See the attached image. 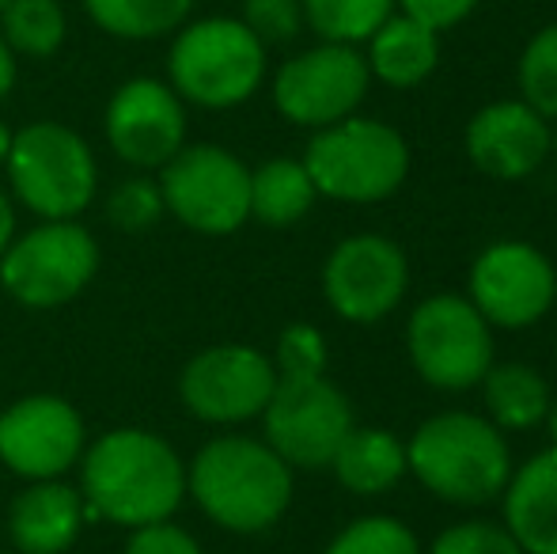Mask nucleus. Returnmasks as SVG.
Segmentation results:
<instances>
[{"instance_id": "f257e3e1", "label": "nucleus", "mask_w": 557, "mask_h": 554, "mask_svg": "<svg viewBox=\"0 0 557 554\" xmlns=\"http://www.w3.org/2000/svg\"><path fill=\"white\" fill-rule=\"evenodd\" d=\"M76 467L88 520H107L129 532L171 520L186 497L183 456L152 429H111L84 448Z\"/></svg>"}, {"instance_id": "f03ea898", "label": "nucleus", "mask_w": 557, "mask_h": 554, "mask_svg": "<svg viewBox=\"0 0 557 554\" xmlns=\"http://www.w3.org/2000/svg\"><path fill=\"white\" fill-rule=\"evenodd\" d=\"M186 494L232 535L270 532L293 505V467L262 436L224 433L186 464Z\"/></svg>"}, {"instance_id": "7ed1b4c3", "label": "nucleus", "mask_w": 557, "mask_h": 554, "mask_svg": "<svg viewBox=\"0 0 557 554\" xmlns=\"http://www.w3.org/2000/svg\"><path fill=\"white\" fill-rule=\"evenodd\" d=\"M406 467L433 497L478 509L500 502L516 464L505 433L485 415L441 410L406 441Z\"/></svg>"}, {"instance_id": "20e7f679", "label": "nucleus", "mask_w": 557, "mask_h": 554, "mask_svg": "<svg viewBox=\"0 0 557 554\" xmlns=\"http://www.w3.org/2000/svg\"><path fill=\"white\" fill-rule=\"evenodd\" d=\"M319 198L345 206H375L403 190L410 175V145L395 126L380 119H349L315 130L300 156Z\"/></svg>"}, {"instance_id": "39448f33", "label": "nucleus", "mask_w": 557, "mask_h": 554, "mask_svg": "<svg viewBox=\"0 0 557 554\" xmlns=\"http://www.w3.org/2000/svg\"><path fill=\"white\" fill-rule=\"evenodd\" d=\"M168 76L183 103L232 111L262 88L265 46L247 23L232 15L183 23L168 53Z\"/></svg>"}, {"instance_id": "423d86ee", "label": "nucleus", "mask_w": 557, "mask_h": 554, "mask_svg": "<svg viewBox=\"0 0 557 554\" xmlns=\"http://www.w3.org/2000/svg\"><path fill=\"white\" fill-rule=\"evenodd\" d=\"M8 194L38 221H76L91 206L99 168L91 145L61 122H30L8 145Z\"/></svg>"}, {"instance_id": "0eeeda50", "label": "nucleus", "mask_w": 557, "mask_h": 554, "mask_svg": "<svg viewBox=\"0 0 557 554\" xmlns=\"http://www.w3.org/2000/svg\"><path fill=\"white\" fill-rule=\"evenodd\" d=\"M406 354L410 365L436 392H474L490 372L493 327L459 293H436L406 319Z\"/></svg>"}, {"instance_id": "6e6552de", "label": "nucleus", "mask_w": 557, "mask_h": 554, "mask_svg": "<svg viewBox=\"0 0 557 554\" xmlns=\"http://www.w3.org/2000/svg\"><path fill=\"white\" fill-rule=\"evenodd\" d=\"M156 183L163 209L198 236H232L250 221V168L221 145H183Z\"/></svg>"}, {"instance_id": "1a4fd4ad", "label": "nucleus", "mask_w": 557, "mask_h": 554, "mask_svg": "<svg viewBox=\"0 0 557 554\" xmlns=\"http://www.w3.org/2000/svg\"><path fill=\"white\" fill-rule=\"evenodd\" d=\"M99 244L76 221H42L0 255V285L23 308H61L91 285Z\"/></svg>"}, {"instance_id": "9d476101", "label": "nucleus", "mask_w": 557, "mask_h": 554, "mask_svg": "<svg viewBox=\"0 0 557 554\" xmlns=\"http://www.w3.org/2000/svg\"><path fill=\"white\" fill-rule=\"evenodd\" d=\"M357 426L349 395L326 377H277L262 410V441L293 471L331 467L337 444Z\"/></svg>"}, {"instance_id": "9b49d317", "label": "nucleus", "mask_w": 557, "mask_h": 554, "mask_svg": "<svg viewBox=\"0 0 557 554\" xmlns=\"http://www.w3.org/2000/svg\"><path fill=\"white\" fill-rule=\"evenodd\" d=\"M467 300L493 331H528L550 316L557 300V270L543 247L528 239H497L470 262Z\"/></svg>"}, {"instance_id": "f8f14e48", "label": "nucleus", "mask_w": 557, "mask_h": 554, "mask_svg": "<svg viewBox=\"0 0 557 554\" xmlns=\"http://www.w3.org/2000/svg\"><path fill=\"white\" fill-rule=\"evenodd\" d=\"M368 84H372V73L357 46L319 42L277 69L273 107L293 126L323 130L357 114L368 96Z\"/></svg>"}, {"instance_id": "ddd939ff", "label": "nucleus", "mask_w": 557, "mask_h": 554, "mask_svg": "<svg viewBox=\"0 0 557 554\" xmlns=\"http://www.w3.org/2000/svg\"><path fill=\"white\" fill-rule=\"evenodd\" d=\"M277 387L273 357L243 342H221L186 361L178 377V399L198 421L209 426H243L262 418Z\"/></svg>"}, {"instance_id": "4468645a", "label": "nucleus", "mask_w": 557, "mask_h": 554, "mask_svg": "<svg viewBox=\"0 0 557 554\" xmlns=\"http://www.w3.org/2000/svg\"><path fill=\"white\" fill-rule=\"evenodd\" d=\"M410 288V259L380 232L345 236L323 262V296L345 323H380Z\"/></svg>"}, {"instance_id": "2eb2a0df", "label": "nucleus", "mask_w": 557, "mask_h": 554, "mask_svg": "<svg viewBox=\"0 0 557 554\" xmlns=\"http://www.w3.org/2000/svg\"><path fill=\"white\" fill-rule=\"evenodd\" d=\"M84 448V418L61 395H23L0 415V459L27 482L61 479Z\"/></svg>"}, {"instance_id": "dca6fc26", "label": "nucleus", "mask_w": 557, "mask_h": 554, "mask_svg": "<svg viewBox=\"0 0 557 554\" xmlns=\"http://www.w3.org/2000/svg\"><path fill=\"white\" fill-rule=\"evenodd\" d=\"M107 140L137 171H160L186 145V103L171 84L133 76L107 103Z\"/></svg>"}, {"instance_id": "f3484780", "label": "nucleus", "mask_w": 557, "mask_h": 554, "mask_svg": "<svg viewBox=\"0 0 557 554\" xmlns=\"http://www.w3.org/2000/svg\"><path fill=\"white\" fill-rule=\"evenodd\" d=\"M462 148L482 175L520 183L550 160V119L523 99H497L467 122Z\"/></svg>"}, {"instance_id": "a211bd4d", "label": "nucleus", "mask_w": 557, "mask_h": 554, "mask_svg": "<svg viewBox=\"0 0 557 554\" xmlns=\"http://www.w3.org/2000/svg\"><path fill=\"white\" fill-rule=\"evenodd\" d=\"M88 525L81 487L61 479L27 482L8 509V535L20 554H65Z\"/></svg>"}, {"instance_id": "6ab92c4d", "label": "nucleus", "mask_w": 557, "mask_h": 554, "mask_svg": "<svg viewBox=\"0 0 557 554\" xmlns=\"http://www.w3.org/2000/svg\"><path fill=\"white\" fill-rule=\"evenodd\" d=\"M500 505L523 554H557V444L512 467Z\"/></svg>"}, {"instance_id": "aec40b11", "label": "nucleus", "mask_w": 557, "mask_h": 554, "mask_svg": "<svg viewBox=\"0 0 557 554\" xmlns=\"http://www.w3.org/2000/svg\"><path fill=\"white\" fill-rule=\"evenodd\" d=\"M368 73L372 81L395 91H410L425 84L441 65V30L395 12L372 38H368Z\"/></svg>"}, {"instance_id": "412c9836", "label": "nucleus", "mask_w": 557, "mask_h": 554, "mask_svg": "<svg viewBox=\"0 0 557 554\" xmlns=\"http://www.w3.org/2000/svg\"><path fill=\"white\" fill-rule=\"evenodd\" d=\"M331 471L337 487L349 490V494L380 497L410 475V467H406V441L395 429L352 426L345 433V441L337 444Z\"/></svg>"}, {"instance_id": "4be33fe9", "label": "nucleus", "mask_w": 557, "mask_h": 554, "mask_svg": "<svg viewBox=\"0 0 557 554\" xmlns=\"http://www.w3.org/2000/svg\"><path fill=\"white\" fill-rule=\"evenodd\" d=\"M478 387H482L485 418L500 433H528V429L543 426L554 399L543 372L523 361H505V365L493 361Z\"/></svg>"}, {"instance_id": "5701e85b", "label": "nucleus", "mask_w": 557, "mask_h": 554, "mask_svg": "<svg viewBox=\"0 0 557 554\" xmlns=\"http://www.w3.org/2000/svg\"><path fill=\"white\" fill-rule=\"evenodd\" d=\"M319 190L311 183L304 160L293 156H273L250 171V217L265 229H293L311 213Z\"/></svg>"}, {"instance_id": "b1692460", "label": "nucleus", "mask_w": 557, "mask_h": 554, "mask_svg": "<svg viewBox=\"0 0 557 554\" xmlns=\"http://www.w3.org/2000/svg\"><path fill=\"white\" fill-rule=\"evenodd\" d=\"M194 0H84L99 30L125 42H148V38L175 35L190 15Z\"/></svg>"}, {"instance_id": "393cba45", "label": "nucleus", "mask_w": 557, "mask_h": 554, "mask_svg": "<svg viewBox=\"0 0 557 554\" xmlns=\"http://www.w3.org/2000/svg\"><path fill=\"white\" fill-rule=\"evenodd\" d=\"M65 8L58 0H8L0 12V38L23 58H53L65 42Z\"/></svg>"}, {"instance_id": "a878e982", "label": "nucleus", "mask_w": 557, "mask_h": 554, "mask_svg": "<svg viewBox=\"0 0 557 554\" xmlns=\"http://www.w3.org/2000/svg\"><path fill=\"white\" fill-rule=\"evenodd\" d=\"M304 23L323 42L357 46L368 42L395 15L398 0H300Z\"/></svg>"}, {"instance_id": "bb28decb", "label": "nucleus", "mask_w": 557, "mask_h": 554, "mask_svg": "<svg viewBox=\"0 0 557 554\" xmlns=\"http://www.w3.org/2000/svg\"><path fill=\"white\" fill-rule=\"evenodd\" d=\"M323 554H425L413 528L387 513H368L357 517L326 543Z\"/></svg>"}, {"instance_id": "cd10ccee", "label": "nucleus", "mask_w": 557, "mask_h": 554, "mask_svg": "<svg viewBox=\"0 0 557 554\" xmlns=\"http://www.w3.org/2000/svg\"><path fill=\"white\" fill-rule=\"evenodd\" d=\"M516 81H520L523 103L535 107L543 119L557 122V23L528 38L520 65H516Z\"/></svg>"}, {"instance_id": "c85d7f7f", "label": "nucleus", "mask_w": 557, "mask_h": 554, "mask_svg": "<svg viewBox=\"0 0 557 554\" xmlns=\"http://www.w3.org/2000/svg\"><path fill=\"white\" fill-rule=\"evenodd\" d=\"M168 213L163 209V194L160 183L137 175L117 183L111 194H107V221L114 224L117 232H129V236H140V232L156 229L160 217Z\"/></svg>"}, {"instance_id": "c756f323", "label": "nucleus", "mask_w": 557, "mask_h": 554, "mask_svg": "<svg viewBox=\"0 0 557 554\" xmlns=\"http://www.w3.org/2000/svg\"><path fill=\"white\" fill-rule=\"evenodd\" d=\"M326 334L311 323H288L277 338V354H273V369L277 377H326Z\"/></svg>"}, {"instance_id": "7c9ffc66", "label": "nucleus", "mask_w": 557, "mask_h": 554, "mask_svg": "<svg viewBox=\"0 0 557 554\" xmlns=\"http://www.w3.org/2000/svg\"><path fill=\"white\" fill-rule=\"evenodd\" d=\"M425 554H523V547L497 520H459L444 528Z\"/></svg>"}, {"instance_id": "2f4dec72", "label": "nucleus", "mask_w": 557, "mask_h": 554, "mask_svg": "<svg viewBox=\"0 0 557 554\" xmlns=\"http://www.w3.org/2000/svg\"><path fill=\"white\" fill-rule=\"evenodd\" d=\"M243 23L255 30L262 46L293 42L304 30L300 0H243Z\"/></svg>"}, {"instance_id": "473e14b6", "label": "nucleus", "mask_w": 557, "mask_h": 554, "mask_svg": "<svg viewBox=\"0 0 557 554\" xmlns=\"http://www.w3.org/2000/svg\"><path fill=\"white\" fill-rule=\"evenodd\" d=\"M122 554H206V551H201V543L186 528L160 520V525L133 528Z\"/></svg>"}, {"instance_id": "72a5a7b5", "label": "nucleus", "mask_w": 557, "mask_h": 554, "mask_svg": "<svg viewBox=\"0 0 557 554\" xmlns=\"http://www.w3.org/2000/svg\"><path fill=\"white\" fill-rule=\"evenodd\" d=\"M478 8V0H398V12L433 30H451Z\"/></svg>"}, {"instance_id": "f704fd0d", "label": "nucleus", "mask_w": 557, "mask_h": 554, "mask_svg": "<svg viewBox=\"0 0 557 554\" xmlns=\"http://www.w3.org/2000/svg\"><path fill=\"white\" fill-rule=\"evenodd\" d=\"M15 239V206H12V194L0 186V255L12 247Z\"/></svg>"}, {"instance_id": "c9c22d12", "label": "nucleus", "mask_w": 557, "mask_h": 554, "mask_svg": "<svg viewBox=\"0 0 557 554\" xmlns=\"http://www.w3.org/2000/svg\"><path fill=\"white\" fill-rule=\"evenodd\" d=\"M15 88V53L8 50V42L0 38V99Z\"/></svg>"}, {"instance_id": "e433bc0d", "label": "nucleus", "mask_w": 557, "mask_h": 554, "mask_svg": "<svg viewBox=\"0 0 557 554\" xmlns=\"http://www.w3.org/2000/svg\"><path fill=\"white\" fill-rule=\"evenodd\" d=\"M543 426H546V433H550V444H557V395L550 399V410H546V421H543Z\"/></svg>"}, {"instance_id": "4c0bfd02", "label": "nucleus", "mask_w": 557, "mask_h": 554, "mask_svg": "<svg viewBox=\"0 0 557 554\" xmlns=\"http://www.w3.org/2000/svg\"><path fill=\"white\" fill-rule=\"evenodd\" d=\"M8 145H12V130H8V122L0 119V168H4V160H8Z\"/></svg>"}, {"instance_id": "58836bf2", "label": "nucleus", "mask_w": 557, "mask_h": 554, "mask_svg": "<svg viewBox=\"0 0 557 554\" xmlns=\"http://www.w3.org/2000/svg\"><path fill=\"white\" fill-rule=\"evenodd\" d=\"M550 160H554V168H557V122L550 126Z\"/></svg>"}, {"instance_id": "ea45409f", "label": "nucleus", "mask_w": 557, "mask_h": 554, "mask_svg": "<svg viewBox=\"0 0 557 554\" xmlns=\"http://www.w3.org/2000/svg\"><path fill=\"white\" fill-rule=\"evenodd\" d=\"M4 4H8V0H0V12H4Z\"/></svg>"}]
</instances>
